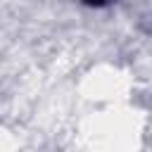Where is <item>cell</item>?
I'll use <instances>...</instances> for the list:
<instances>
[{"instance_id": "6da1fadb", "label": "cell", "mask_w": 152, "mask_h": 152, "mask_svg": "<svg viewBox=\"0 0 152 152\" xmlns=\"http://www.w3.org/2000/svg\"><path fill=\"white\" fill-rule=\"evenodd\" d=\"M76 2H81V5H86V7H93V10H102V7L114 5L116 0H76Z\"/></svg>"}]
</instances>
